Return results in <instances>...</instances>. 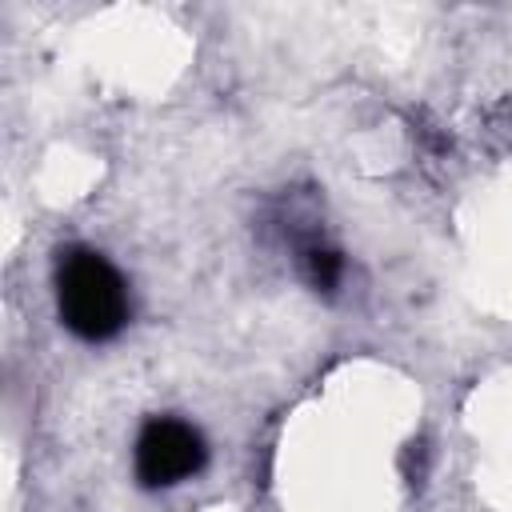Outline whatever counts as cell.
Listing matches in <instances>:
<instances>
[{
	"instance_id": "3",
	"label": "cell",
	"mask_w": 512,
	"mask_h": 512,
	"mask_svg": "<svg viewBox=\"0 0 512 512\" xmlns=\"http://www.w3.org/2000/svg\"><path fill=\"white\" fill-rule=\"evenodd\" d=\"M308 276H312L316 288H332L336 276H340V256H336V252H320V248H312V252H308Z\"/></svg>"
},
{
	"instance_id": "2",
	"label": "cell",
	"mask_w": 512,
	"mask_h": 512,
	"mask_svg": "<svg viewBox=\"0 0 512 512\" xmlns=\"http://www.w3.org/2000/svg\"><path fill=\"white\" fill-rule=\"evenodd\" d=\"M208 460V448H204V436L184 424V420H172V416H156L140 428L136 436V452H132V464H136V480L144 488H168V484H180L188 476H196Z\"/></svg>"
},
{
	"instance_id": "1",
	"label": "cell",
	"mask_w": 512,
	"mask_h": 512,
	"mask_svg": "<svg viewBox=\"0 0 512 512\" xmlns=\"http://www.w3.org/2000/svg\"><path fill=\"white\" fill-rule=\"evenodd\" d=\"M56 308L80 340H112L128 324V288L92 248H64L56 260Z\"/></svg>"
}]
</instances>
